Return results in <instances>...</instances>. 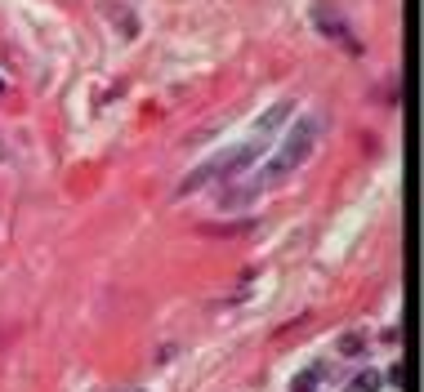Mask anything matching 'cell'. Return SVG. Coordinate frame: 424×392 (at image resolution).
<instances>
[{
  "mask_svg": "<svg viewBox=\"0 0 424 392\" xmlns=\"http://www.w3.org/2000/svg\"><path fill=\"white\" fill-rule=\"evenodd\" d=\"M264 152H268V143H246V147H237V152H228V157H219L214 161V174L224 179V183H232V179H242L246 169L254 165V161H264Z\"/></svg>",
  "mask_w": 424,
  "mask_h": 392,
  "instance_id": "obj_3",
  "label": "cell"
},
{
  "mask_svg": "<svg viewBox=\"0 0 424 392\" xmlns=\"http://www.w3.org/2000/svg\"><path fill=\"white\" fill-rule=\"evenodd\" d=\"M317 139H321V121L317 116H299L295 121V129L281 139V147H277V157L268 161L264 169H259V179H264V187L268 183H281L291 169H299L304 161L313 157V147H317Z\"/></svg>",
  "mask_w": 424,
  "mask_h": 392,
  "instance_id": "obj_1",
  "label": "cell"
},
{
  "mask_svg": "<svg viewBox=\"0 0 424 392\" xmlns=\"http://www.w3.org/2000/svg\"><path fill=\"white\" fill-rule=\"evenodd\" d=\"M291 392H317V370H299L291 379Z\"/></svg>",
  "mask_w": 424,
  "mask_h": 392,
  "instance_id": "obj_7",
  "label": "cell"
},
{
  "mask_svg": "<svg viewBox=\"0 0 424 392\" xmlns=\"http://www.w3.org/2000/svg\"><path fill=\"white\" fill-rule=\"evenodd\" d=\"M286 116H291V103H277V107H273V112H268L264 121H259V134H268V129H273L277 121H286Z\"/></svg>",
  "mask_w": 424,
  "mask_h": 392,
  "instance_id": "obj_8",
  "label": "cell"
},
{
  "mask_svg": "<svg viewBox=\"0 0 424 392\" xmlns=\"http://www.w3.org/2000/svg\"><path fill=\"white\" fill-rule=\"evenodd\" d=\"M348 392H380V374L376 370H366V374H358V379L348 383Z\"/></svg>",
  "mask_w": 424,
  "mask_h": 392,
  "instance_id": "obj_6",
  "label": "cell"
},
{
  "mask_svg": "<svg viewBox=\"0 0 424 392\" xmlns=\"http://www.w3.org/2000/svg\"><path fill=\"white\" fill-rule=\"evenodd\" d=\"M362 348H366L362 334H344V339H339V356H358Z\"/></svg>",
  "mask_w": 424,
  "mask_h": 392,
  "instance_id": "obj_9",
  "label": "cell"
},
{
  "mask_svg": "<svg viewBox=\"0 0 424 392\" xmlns=\"http://www.w3.org/2000/svg\"><path fill=\"white\" fill-rule=\"evenodd\" d=\"M254 228V218H246V223H206V228H201V232H206V236H237V232H250Z\"/></svg>",
  "mask_w": 424,
  "mask_h": 392,
  "instance_id": "obj_5",
  "label": "cell"
},
{
  "mask_svg": "<svg viewBox=\"0 0 424 392\" xmlns=\"http://www.w3.org/2000/svg\"><path fill=\"white\" fill-rule=\"evenodd\" d=\"M0 94H5V76H0Z\"/></svg>",
  "mask_w": 424,
  "mask_h": 392,
  "instance_id": "obj_10",
  "label": "cell"
},
{
  "mask_svg": "<svg viewBox=\"0 0 424 392\" xmlns=\"http://www.w3.org/2000/svg\"><path fill=\"white\" fill-rule=\"evenodd\" d=\"M313 23H317V31H321L326 41H339V45L348 49V54H362V45H358V36H353V27L339 18L335 5H326V0H321V5L313 9Z\"/></svg>",
  "mask_w": 424,
  "mask_h": 392,
  "instance_id": "obj_2",
  "label": "cell"
},
{
  "mask_svg": "<svg viewBox=\"0 0 424 392\" xmlns=\"http://www.w3.org/2000/svg\"><path fill=\"white\" fill-rule=\"evenodd\" d=\"M259 192H264V179L254 174L246 187H232V192H224V196H219V210H246V206H250V201L259 196Z\"/></svg>",
  "mask_w": 424,
  "mask_h": 392,
  "instance_id": "obj_4",
  "label": "cell"
}]
</instances>
